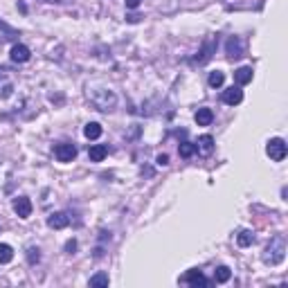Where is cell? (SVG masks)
<instances>
[{"instance_id":"6da1fadb","label":"cell","mask_w":288,"mask_h":288,"mask_svg":"<svg viewBox=\"0 0 288 288\" xmlns=\"http://www.w3.org/2000/svg\"><path fill=\"white\" fill-rule=\"evenodd\" d=\"M88 102L97 108L99 113H113L117 108V95L106 86H88Z\"/></svg>"},{"instance_id":"5bb4252c","label":"cell","mask_w":288,"mask_h":288,"mask_svg":"<svg viewBox=\"0 0 288 288\" xmlns=\"http://www.w3.org/2000/svg\"><path fill=\"white\" fill-rule=\"evenodd\" d=\"M194 119H196L198 126H209V124L214 122V113H212V108H198L196 115H194Z\"/></svg>"},{"instance_id":"ffe728a7","label":"cell","mask_w":288,"mask_h":288,"mask_svg":"<svg viewBox=\"0 0 288 288\" xmlns=\"http://www.w3.org/2000/svg\"><path fill=\"white\" fill-rule=\"evenodd\" d=\"M178 153H180V158H191V155L196 153V144L180 142V144H178Z\"/></svg>"},{"instance_id":"44dd1931","label":"cell","mask_w":288,"mask_h":288,"mask_svg":"<svg viewBox=\"0 0 288 288\" xmlns=\"http://www.w3.org/2000/svg\"><path fill=\"white\" fill-rule=\"evenodd\" d=\"M14 259V248L7 243H0V264H9Z\"/></svg>"},{"instance_id":"4316f807","label":"cell","mask_w":288,"mask_h":288,"mask_svg":"<svg viewBox=\"0 0 288 288\" xmlns=\"http://www.w3.org/2000/svg\"><path fill=\"white\" fill-rule=\"evenodd\" d=\"M126 18H129V23H138L142 16H138V14H131V16H126Z\"/></svg>"},{"instance_id":"603a6c76","label":"cell","mask_w":288,"mask_h":288,"mask_svg":"<svg viewBox=\"0 0 288 288\" xmlns=\"http://www.w3.org/2000/svg\"><path fill=\"white\" fill-rule=\"evenodd\" d=\"M27 261L32 266H36L41 261V250L39 248H27Z\"/></svg>"},{"instance_id":"8992f818","label":"cell","mask_w":288,"mask_h":288,"mask_svg":"<svg viewBox=\"0 0 288 288\" xmlns=\"http://www.w3.org/2000/svg\"><path fill=\"white\" fill-rule=\"evenodd\" d=\"M214 52H216V41H214V39H205V41H203V48H201V52H198V56H196L194 61H196L198 66L207 63V61L214 56Z\"/></svg>"},{"instance_id":"7a4b0ae2","label":"cell","mask_w":288,"mask_h":288,"mask_svg":"<svg viewBox=\"0 0 288 288\" xmlns=\"http://www.w3.org/2000/svg\"><path fill=\"white\" fill-rule=\"evenodd\" d=\"M284 259H286V237L284 234H275L264 250V264L279 266Z\"/></svg>"},{"instance_id":"cb8c5ba5","label":"cell","mask_w":288,"mask_h":288,"mask_svg":"<svg viewBox=\"0 0 288 288\" xmlns=\"http://www.w3.org/2000/svg\"><path fill=\"white\" fill-rule=\"evenodd\" d=\"M155 165H158V167H167V165H169V155H167V153H160L158 158H155Z\"/></svg>"},{"instance_id":"8fae6325","label":"cell","mask_w":288,"mask_h":288,"mask_svg":"<svg viewBox=\"0 0 288 288\" xmlns=\"http://www.w3.org/2000/svg\"><path fill=\"white\" fill-rule=\"evenodd\" d=\"M48 225L52 230H63V228H68L70 225V216H68L66 212H54L52 216L48 218Z\"/></svg>"},{"instance_id":"e0dca14e","label":"cell","mask_w":288,"mask_h":288,"mask_svg":"<svg viewBox=\"0 0 288 288\" xmlns=\"http://www.w3.org/2000/svg\"><path fill=\"white\" fill-rule=\"evenodd\" d=\"M83 135H86L88 140H97L99 135H102V124H97V122H88L86 126H83Z\"/></svg>"},{"instance_id":"d4e9b609","label":"cell","mask_w":288,"mask_h":288,"mask_svg":"<svg viewBox=\"0 0 288 288\" xmlns=\"http://www.w3.org/2000/svg\"><path fill=\"white\" fill-rule=\"evenodd\" d=\"M75 250H77V241L75 239H70V241H68V243H66V252H75Z\"/></svg>"},{"instance_id":"277c9868","label":"cell","mask_w":288,"mask_h":288,"mask_svg":"<svg viewBox=\"0 0 288 288\" xmlns=\"http://www.w3.org/2000/svg\"><path fill=\"white\" fill-rule=\"evenodd\" d=\"M54 158L59 162H72L77 158V146L70 142H61L54 146Z\"/></svg>"},{"instance_id":"ba28073f","label":"cell","mask_w":288,"mask_h":288,"mask_svg":"<svg viewBox=\"0 0 288 288\" xmlns=\"http://www.w3.org/2000/svg\"><path fill=\"white\" fill-rule=\"evenodd\" d=\"M241 102H243V90H241V86H232V88H228V90H223V104H228V106H239Z\"/></svg>"},{"instance_id":"5b68a950","label":"cell","mask_w":288,"mask_h":288,"mask_svg":"<svg viewBox=\"0 0 288 288\" xmlns=\"http://www.w3.org/2000/svg\"><path fill=\"white\" fill-rule=\"evenodd\" d=\"M225 54H228L230 61H237L243 56V41L239 36H230L228 43H225Z\"/></svg>"},{"instance_id":"9c48e42d","label":"cell","mask_w":288,"mask_h":288,"mask_svg":"<svg viewBox=\"0 0 288 288\" xmlns=\"http://www.w3.org/2000/svg\"><path fill=\"white\" fill-rule=\"evenodd\" d=\"M9 56H12V61L14 63H27L29 61V56H32V52H29L27 45H23V43H16L12 48V52H9Z\"/></svg>"},{"instance_id":"484cf974","label":"cell","mask_w":288,"mask_h":288,"mask_svg":"<svg viewBox=\"0 0 288 288\" xmlns=\"http://www.w3.org/2000/svg\"><path fill=\"white\" fill-rule=\"evenodd\" d=\"M142 5V0H126V9H138Z\"/></svg>"},{"instance_id":"7402d4cb","label":"cell","mask_w":288,"mask_h":288,"mask_svg":"<svg viewBox=\"0 0 288 288\" xmlns=\"http://www.w3.org/2000/svg\"><path fill=\"white\" fill-rule=\"evenodd\" d=\"M223 81H225V75L221 70H214V72H209V79H207V83L212 88H221L223 86Z\"/></svg>"},{"instance_id":"30bf717a","label":"cell","mask_w":288,"mask_h":288,"mask_svg":"<svg viewBox=\"0 0 288 288\" xmlns=\"http://www.w3.org/2000/svg\"><path fill=\"white\" fill-rule=\"evenodd\" d=\"M182 281H185V284H189V286H194V288H198V286L205 288V286H209V281L205 279V275H203L201 270H196V268L187 272V275L182 277Z\"/></svg>"},{"instance_id":"4fadbf2b","label":"cell","mask_w":288,"mask_h":288,"mask_svg":"<svg viewBox=\"0 0 288 288\" xmlns=\"http://www.w3.org/2000/svg\"><path fill=\"white\" fill-rule=\"evenodd\" d=\"M252 68L250 66H243V68H239V70H234V81L239 83V86H245V83H250L252 81Z\"/></svg>"},{"instance_id":"7c38bea8","label":"cell","mask_w":288,"mask_h":288,"mask_svg":"<svg viewBox=\"0 0 288 288\" xmlns=\"http://www.w3.org/2000/svg\"><path fill=\"white\" fill-rule=\"evenodd\" d=\"M106 155H108L106 144H92L90 149H88V158H90V162H102Z\"/></svg>"},{"instance_id":"ac0fdd59","label":"cell","mask_w":288,"mask_h":288,"mask_svg":"<svg viewBox=\"0 0 288 288\" xmlns=\"http://www.w3.org/2000/svg\"><path fill=\"white\" fill-rule=\"evenodd\" d=\"M230 277H232V270H230L228 266H218V268L214 270V281H216V284H225V281H230Z\"/></svg>"},{"instance_id":"2e32d148","label":"cell","mask_w":288,"mask_h":288,"mask_svg":"<svg viewBox=\"0 0 288 288\" xmlns=\"http://www.w3.org/2000/svg\"><path fill=\"white\" fill-rule=\"evenodd\" d=\"M254 232L252 230H241V232L237 234V243L241 245V248H248V245H252L254 243Z\"/></svg>"},{"instance_id":"3957f363","label":"cell","mask_w":288,"mask_h":288,"mask_svg":"<svg viewBox=\"0 0 288 288\" xmlns=\"http://www.w3.org/2000/svg\"><path fill=\"white\" fill-rule=\"evenodd\" d=\"M266 153H268L270 160L281 162L286 158V153H288V146H286V142L281 138H272V140H268V144H266Z\"/></svg>"},{"instance_id":"d6986e66","label":"cell","mask_w":288,"mask_h":288,"mask_svg":"<svg viewBox=\"0 0 288 288\" xmlns=\"http://www.w3.org/2000/svg\"><path fill=\"white\" fill-rule=\"evenodd\" d=\"M111 284V279H108L106 272H97V275L90 277V286L92 288H102V286H108Z\"/></svg>"},{"instance_id":"52a82bcc","label":"cell","mask_w":288,"mask_h":288,"mask_svg":"<svg viewBox=\"0 0 288 288\" xmlns=\"http://www.w3.org/2000/svg\"><path fill=\"white\" fill-rule=\"evenodd\" d=\"M14 212H16L18 218H29L32 216V201L27 196L14 198Z\"/></svg>"},{"instance_id":"9a60e30c","label":"cell","mask_w":288,"mask_h":288,"mask_svg":"<svg viewBox=\"0 0 288 288\" xmlns=\"http://www.w3.org/2000/svg\"><path fill=\"white\" fill-rule=\"evenodd\" d=\"M196 149L201 151L203 155H209L214 151V138H212V135H201L198 142H196Z\"/></svg>"}]
</instances>
